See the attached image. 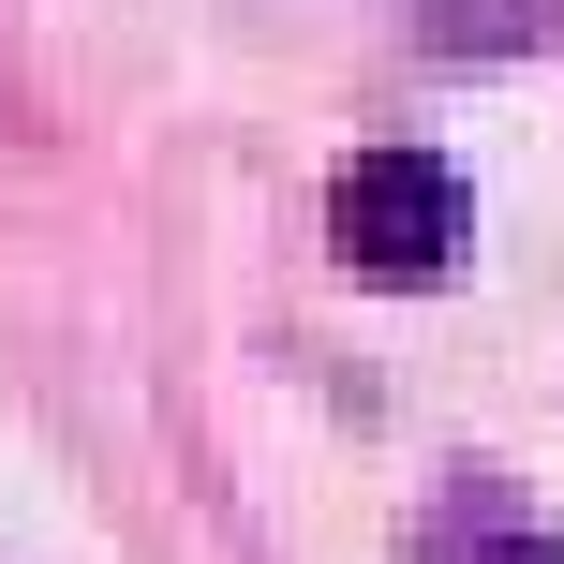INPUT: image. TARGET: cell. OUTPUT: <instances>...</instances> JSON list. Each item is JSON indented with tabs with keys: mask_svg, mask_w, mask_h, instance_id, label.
I'll use <instances>...</instances> for the list:
<instances>
[{
	"mask_svg": "<svg viewBox=\"0 0 564 564\" xmlns=\"http://www.w3.org/2000/svg\"><path fill=\"white\" fill-rule=\"evenodd\" d=\"M460 238H476V194H460L446 149H357V164L327 178V253L357 268V282H387V297L446 282Z\"/></svg>",
	"mask_w": 564,
	"mask_h": 564,
	"instance_id": "obj_1",
	"label": "cell"
},
{
	"mask_svg": "<svg viewBox=\"0 0 564 564\" xmlns=\"http://www.w3.org/2000/svg\"><path fill=\"white\" fill-rule=\"evenodd\" d=\"M416 45L431 59H520V45H550V0H416Z\"/></svg>",
	"mask_w": 564,
	"mask_h": 564,
	"instance_id": "obj_2",
	"label": "cell"
},
{
	"mask_svg": "<svg viewBox=\"0 0 564 564\" xmlns=\"http://www.w3.org/2000/svg\"><path fill=\"white\" fill-rule=\"evenodd\" d=\"M431 564H564V535H550V520H520V506H460Z\"/></svg>",
	"mask_w": 564,
	"mask_h": 564,
	"instance_id": "obj_3",
	"label": "cell"
}]
</instances>
